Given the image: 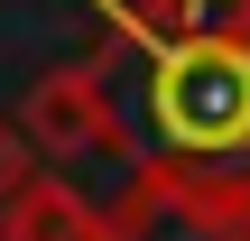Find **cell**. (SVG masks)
I'll return each mask as SVG.
<instances>
[{"label":"cell","mask_w":250,"mask_h":241,"mask_svg":"<svg viewBox=\"0 0 250 241\" xmlns=\"http://www.w3.org/2000/svg\"><path fill=\"white\" fill-rule=\"evenodd\" d=\"M19 130H28V149H46V158H56V176H74L83 158H111V167H130V176H139L130 130H121V102H111L102 65H56V74H37V84H28V102H19Z\"/></svg>","instance_id":"1"},{"label":"cell","mask_w":250,"mask_h":241,"mask_svg":"<svg viewBox=\"0 0 250 241\" xmlns=\"http://www.w3.org/2000/svg\"><path fill=\"white\" fill-rule=\"evenodd\" d=\"M102 241H250V223L223 214L213 195L139 167V176L121 186V204H102Z\"/></svg>","instance_id":"2"},{"label":"cell","mask_w":250,"mask_h":241,"mask_svg":"<svg viewBox=\"0 0 250 241\" xmlns=\"http://www.w3.org/2000/svg\"><path fill=\"white\" fill-rule=\"evenodd\" d=\"M0 241H102V204H93L74 176L37 167V186L0 204Z\"/></svg>","instance_id":"3"},{"label":"cell","mask_w":250,"mask_h":241,"mask_svg":"<svg viewBox=\"0 0 250 241\" xmlns=\"http://www.w3.org/2000/svg\"><path fill=\"white\" fill-rule=\"evenodd\" d=\"M111 9V37L121 46H167V37H195V28H241L250 0H102Z\"/></svg>","instance_id":"4"},{"label":"cell","mask_w":250,"mask_h":241,"mask_svg":"<svg viewBox=\"0 0 250 241\" xmlns=\"http://www.w3.org/2000/svg\"><path fill=\"white\" fill-rule=\"evenodd\" d=\"M28 186H37V149H28V130L0 111V204H9V195H28Z\"/></svg>","instance_id":"5"}]
</instances>
